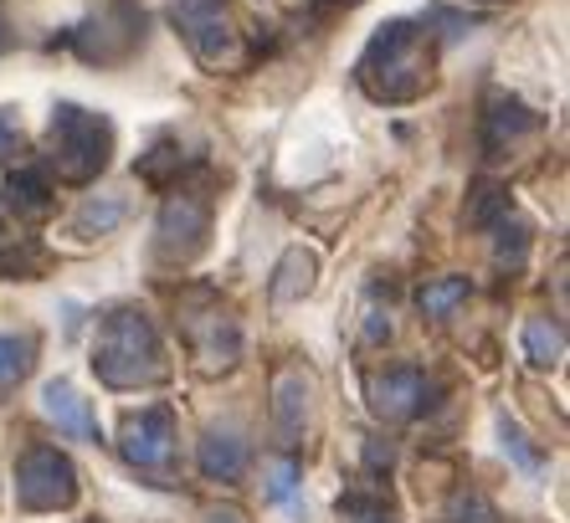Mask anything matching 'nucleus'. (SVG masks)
<instances>
[{"label":"nucleus","mask_w":570,"mask_h":523,"mask_svg":"<svg viewBox=\"0 0 570 523\" xmlns=\"http://www.w3.org/2000/svg\"><path fill=\"white\" fill-rule=\"evenodd\" d=\"M468 293V283H442V288H426L422 293V308H448V303H458Z\"/></svg>","instance_id":"obj_15"},{"label":"nucleus","mask_w":570,"mask_h":523,"mask_svg":"<svg viewBox=\"0 0 570 523\" xmlns=\"http://www.w3.org/2000/svg\"><path fill=\"white\" fill-rule=\"evenodd\" d=\"M242 462H247V446H242L237 436H206V446H200V472H206V477L232 483L242 472Z\"/></svg>","instance_id":"obj_7"},{"label":"nucleus","mask_w":570,"mask_h":523,"mask_svg":"<svg viewBox=\"0 0 570 523\" xmlns=\"http://www.w3.org/2000/svg\"><path fill=\"white\" fill-rule=\"evenodd\" d=\"M94 365H98V375H104L108 385H149V379L165 375L149 324H139V318H129V314H119L114 324H108Z\"/></svg>","instance_id":"obj_1"},{"label":"nucleus","mask_w":570,"mask_h":523,"mask_svg":"<svg viewBox=\"0 0 570 523\" xmlns=\"http://www.w3.org/2000/svg\"><path fill=\"white\" fill-rule=\"evenodd\" d=\"M16 487H21V503L31 513H57L78 497V472L57 446H31L21 457V472H16Z\"/></svg>","instance_id":"obj_3"},{"label":"nucleus","mask_w":570,"mask_h":523,"mask_svg":"<svg viewBox=\"0 0 570 523\" xmlns=\"http://www.w3.org/2000/svg\"><path fill=\"white\" fill-rule=\"evenodd\" d=\"M371 401H375V411H381V416H391V421L416 416V411H422V401H426L422 369H391V375L371 379Z\"/></svg>","instance_id":"obj_5"},{"label":"nucleus","mask_w":570,"mask_h":523,"mask_svg":"<svg viewBox=\"0 0 570 523\" xmlns=\"http://www.w3.org/2000/svg\"><path fill=\"white\" fill-rule=\"evenodd\" d=\"M468 519H478V523H499V513L483 503V497H468V493H458V503L448 509V523H468Z\"/></svg>","instance_id":"obj_13"},{"label":"nucleus","mask_w":570,"mask_h":523,"mask_svg":"<svg viewBox=\"0 0 570 523\" xmlns=\"http://www.w3.org/2000/svg\"><path fill=\"white\" fill-rule=\"evenodd\" d=\"M52 149L67 180H88L94 170H104L108 159V124L82 108H57L52 118Z\"/></svg>","instance_id":"obj_2"},{"label":"nucleus","mask_w":570,"mask_h":523,"mask_svg":"<svg viewBox=\"0 0 570 523\" xmlns=\"http://www.w3.org/2000/svg\"><path fill=\"white\" fill-rule=\"evenodd\" d=\"M293 483H298V462L283 457L278 467H273V483H267V493H273V497H288V493H293Z\"/></svg>","instance_id":"obj_14"},{"label":"nucleus","mask_w":570,"mask_h":523,"mask_svg":"<svg viewBox=\"0 0 570 523\" xmlns=\"http://www.w3.org/2000/svg\"><path fill=\"white\" fill-rule=\"evenodd\" d=\"M308 283H314V257L308 251H288V262H283V283H273V298H298V293H308Z\"/></svg>","instance_id":"obj_9"},{"label":"nucleus","mask_w":570,"mask_h":523,"mask_svg":"<svg viewBox=\"0 0 570 523\" xmlns=\"http://www.w3.org/2000/svg\"><path fill=\"white\" fill-rule=\"evenodd\" d=\"M31 369V334H0V391L6 385H16V379Z\"/></svg>","instance_id":"obj_8"},{"label":"nucleus","mask_w":570,"mask_h":523,"mask_svg":"<svg viewBox=\"0 0 570 523\" xmlns=\"http://www.w3.org/2000/svg\"><path fill=\"white\" fill-rule=\"evenodd\" d=\"M345 523H396V513H391V503H385L381 493H350Z\"/></svg>","instance_id":"obj_10"},{"label":"nucleus","mask_w":570,"mask_h":523,"mask_svg":"<svg viewBox=\"0 0 570 523\" xmlns=\"http://www.w3.org/2000/svg\"><path fill=\"white\" fill-rule=\"evenodd\" d=\"M524 344H530V359H534V365H556V354H560V334H556L550 324H530Z\"/></svg>","instance_id":"obj_11"},{"label":"nucleus","mask_w":570,"mask_h":523,"mask_svg":"<svg viewBox=\"0 0 570 523\" xmlns=\"http://www.w3.org/2000/svg\"><path fill=\"white\" fill-rule=\"evenodd\" d=\"M206 523H242V513H212Z\"/></svg>","instance_id":"obj_16"},{"label":"nucleus","mask_w":570,"mask_h":523,"mask_svg":"<svg viewBox=\"0 0 570 523\" xmlns=\"http://www.w3.org/2000/svg\"><path fill=\"white\" fill-rule=\"evenodd\" d=\"M41 406H47V416H52L62 432L82 436V442H104V432H98V421H94V411H88V401H82L67 379H52V385L41 391Z\"/></svg>","instance_id":"obj_6"},{"label":"nucleus","mask_w":570,"mask_h":523,"mask_svg":"<svg viewBox=\"0 0 570 523\" xmlns=\"http://www.w3.org/2000/svg\"><path fill=\"white\" fill-rule=\"evenodd\" d=\"M124 457L134 462L139 472H155L175 457V426L170 411H145L124 426Z\"/></svg>","instance_id":"obj_4"},{"label":"nucleus","mask_w":570,"mask_h":523,"mask_svg":"<svg viewBox=\"0 0 570 523\" xmlns=\"http://www.w3.org/2000/svg\"><path fill=\"white\" fill-rule=\"evenodd\" d=\"M11 206L47 210V185H41V175H16V180H11Z\"/></svg>","instance_id":"obj_12"}]
</instances>
